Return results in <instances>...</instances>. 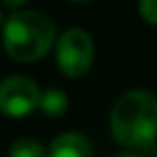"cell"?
<instances>
[{"label": "cell", "mask_w": 157, "mask_h": 157, "mask_svg": "<svg viewBox=\"0 0 157 157\" xmlns=\"http://www.w3.org/2000/svg\"><path fill=\"white\" fill-rule=\"evenodd\" d=\"M109 133L125 151L139 153L157 141V96L149 90H127L109 111Z\"/></svg>", "instance_id": "cell-1"}, {"label": "cell", "mask_w": 157, "mask_h": 157, "mask_svg": "<svg viewBox=\"0 0 157 157\" xmlns=\"http://www.w3.org/2000/svg\"><path fill=\"white\" fill-rule=\"evenodd\" d=\"M2 48L6 56L20 64H32L54 50L58 40L56 24L40 10H16L6 18L2 32Z\"/></svg>", "instance_id": "cell-2"}, {"label": "cell", "mask_w": 157, "mask_h": 157, "mask_svg": "<svg viewBox=\"0 0 157 157\" xmlns=\"http://www.w3.org/2000/svg\"><path fill=\"white\" fill-rule=\"evenodd\" d=\"M54 58L62 76L70 80L84 78L92 70L96 60V44L88 30L80 26H70L58 34Z\"/></svg>", "instance_id": "cell-3"}, {"label": "cell", "mask_w": 157, "mask_h": 157, "mask_svg": "<svg viewBox=\"0 0 157 157\" xmlns=\"http://www.w3.org/2000/svg\"><path fill=\"white\" fill-rule=\"evenodd\" d=\"M42 90L34 78L26 74H12L0 80V113L10 119L28 117L38 109Z\"/></svg>", "instance_id": "cell-4"}, {"label": "cell", "mask_w": 157, "mask_h": 157, "mask_svg": "<svg viewBox=\"0 0 157 157\" xmlns=\"http://www.w3.org/2000/svg\"><path fill=\"white\" fill-rule=\"evenodd\" d=\"M48 157H94V143L82 131H62L48 145Z\"/></svg>", "instance_id": "cell-5"}, {"label": "cell", "mask_w": 157, "mask_h": 157, "mask_svg": "<svg viewBox=\"0 0 157 157\" xmlns=\"http://www.w3.org/2000/svg\"><path fill=\"white\" fill-rule=\"evenodd\" d=\"M38 109L42 111L46 117L58 119V117H62V115L68 113V109H70V98H68V94H66L64 90H60V88L42 90Z\"/></svg>", "instance_id": "cell-6"}, {"label": "cell", "mask_w": 157, "mask_h": 157, "mask_svg": "<svg viewBox=\"0 0 157 157\" xmlns=\"http://www.w3.org/2000/svg\"><path fill=\"white\" fill-rule=\"evenodd\" d=\"M8 157H48V147L40 139L22 135L10 143Z\"/></svg>", "instance_id": "cell-7"}, {"label": "cell", "mask_w": 157, "mask_h": 157, "mask_svg": "<svg viewBox=\"0 0 157 157\" xmlns=\"http://www.w3.org/2000/svg\"><path fill=\"white\" fill-rule=\"evenodd\" d=\"M137 12L143 22L157 26V0H137Z\"/></svg>", "instance_id": "cell-8"}, {"label": "cell", "mask_w": 157, "mask_h": 157, "mask_svg": "<svg viewBox=\"0 0 157 157\" xmlns=\"http://www.w3.org/2000/svg\"><path fill=\"white\" fill-rule=\"evenodd\" d=\"M2 2L4 8H8V10L16 12V10H24V6H26L30 0H0Z\"/></svg>", "instance_id": "cell-9"}, {"label": "cell", "mask_w": 157, "mask_h": 157, "mask_svg": "<svg viewBox=\"0 0 157 157\" xmlns=\"http://www.w3.org/2000/svg\"><path fill=\"white\" fill-rule=\"evenodd\" d=\"M139 155H141V157H157V141L149 143L145 149H141V151H139Z\"/></svg>", "instance_id": "cell-10"}, {"label": "cell", "mask_w": 157, "mask_h": 157, "mask_svg": "<svg viewBox=\"0 0 157 157\" xmlns=\"http://www.w3.org/2000/svg\"><path fill=\"white\" fill-rule=\"evenodd\" d=\"M113 157H141V155L135 153V151H125L123 149V151H119V153H115Z\"/></svg>", "instance_id": "cell-11"}, {"label": "cell", "mask_w": 157, "mask_h": 157, "mask_svg": "<svg viewBox=\"0 0 157 157\" xmlns=\"http://www.w3.org/2000/svg\"><path fill=\"white\" fill-rule=\"evenodd\" d=\"M6 18H8V16H6V14H4V12H2V10H0V32H2V28H4V24H6Z\"/></svg>", "instance_id": "cell-12"}, {"label": "cell", "mask_w": 157, "mask_h": 157, "mask_svg": "<svg viewBox=\"0 0 157 157\" xmlns=\"http://www.w3.org/2000/svg\"><path fill=\"white\" fill-rule=\"evenodd\" d=\"M68 2H76V4H84V2H90V0H68Z\"/></svg>", "instance_id": "cell-13"}]
</instances>
